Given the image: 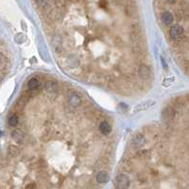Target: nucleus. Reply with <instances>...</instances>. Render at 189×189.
Returning <instances> with one entry per match:
<instances>
[{
  "mask_svg": "<svg viewBox=\"0 0 189 189\" xmlns=\"http://www.w3.org/2000/svg\"><path fill=\"white\" fill-rule=\"evenodd\" d=\"M179 9L175 7L173 9L179 12V14H174L175 12L170 11L175 20L179 22H173L168 30V36L170 37L174 47L177 49V53L189 49V6L187 2H177Z\"/></svg>",
  "mask_w": 189,
  "mask_h": 189,
  "instance_id": "1",
  "label": "nucleus"
},
{
  "mask_svg": "<svg viewBox=\"0 0 189 189\" xmlns=\"http://www.w3.org/2000/svg\"><path fill=\"white\" fill-rule=\"evenodd\" d=\"M99 131L103 135L108 136V134L111 132V126H110V123L107 121H102L99 123Z\"/></svg>",
  "mask_w": 189,
  "mask_h": 189,
  "instance_id": "2",
  "label": "nucleus"
},
{
  "mask_svg": "<svg viewBox=\"0 0 189 189\" xmlns=\"http://www.w3.org/2000/svg\"><path fill=\"white\" fill-rule=\"evenodd\" d=\"M11 138L17 143H22L25 138V133L20 129H15L11 132Z\"/></svg>",
  "mask_w": 189,
  "mask_h": 189,
  "instance_id": "3",
  "label": "nucleus"
},
{
  "mask_svg": "<svg viewBox=\"0 0 189 189\" xmlns=\"http://www.w3.org/2000/svg\"><path fill=\"white\" fill-rule=\"evenodd\" d=\"M40 88V82L37 78H32L28 83V88L30 91H35Z\"/></svg>",
  "mask_w": 189,
  "mask_h": 189,
  "instance_id": "4",
  "label": "nucleus"
},
{
  "mask_svg": "<svg viewBox=\"0 0 189 189\" xmlns=\"http://www.w3.org/2000/svg\"><path fill=\"white\" fill-rule=\"evenodd\" d=\"M18 122H19V118L16 114H12L9 118V125L12 127H16L18 125Z\"/></svg>",
  "mask_w": 189,
  "mask_h": 189,
  "instance_id": "5",
  "label": "nucleus"
}]
</instances>
